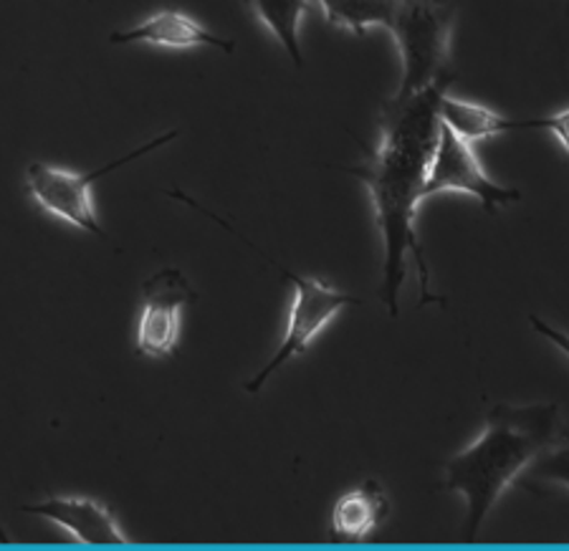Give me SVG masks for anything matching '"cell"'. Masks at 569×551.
<instances>
[{
	"mask_svg": "<svg viewBox=\"0 0 569 551\" xmlns=\"http://www.w3.org/2000/svg\"><path fill=\"white\" fill-rule=\"evenodd\" d=\"M281 271L283 279H289L293 289L287 334H283L277 354L271 357V362L263 364L261 372L256 374L251 382H246V392H256L281 364H287L293 357L307 352V347L325 332L329 321H332L339 311L352 304H360V299L329 287V283L315 279V276H299L287 269Z\"/></svg>",
	"mask_w": 569,
	"mask_h": 551,
	"instance_id": "cell-5",
	"label": "cell"
},
{
	"mask_svg": "<svg viewBox=\"0 0 569 551\" xmlns=\"http://www.w3.org/2000/svg\"><path fill=\"white\" fill-rule=\"evenodd\" d=\"M453 18L456 0H398L388 29L402 63L395 97H410L451 77L448 59H451Z\"/></svg>",
	"mask_w": 569,
	"mask_h": 551,
	"instance_id": "cell-3",
	"label": "cell"
},
{
	"mask_svg": "<svg viewBox=\"0 0 569 551\" xmlns=\"http://www.w3.org/2000/svg\"><path fill=\"white\" fill-rule=\"evenodd\" d=\"M335 29L365 36L375 26L390 29L398 0H315Z\"/></svg>",
	"mask_w": 569,
	"mask_h": 551,
	"instance_id": "cell-13",
	"label": "cell"
},
{
	"mask_svg": "<svg viewBox=\"0 0 569 551\" xmlns=\"http://www.w3.org/2000/svg\"><path fill=\"white\" fill-rule=\"evenodd\" d=\"M567 16H569V6H567Z\"/></svg>",
	"mask_w": 569,
	"mask_h": 551,
	"instance_id": "cell-17",
	"label": "cell"
},
{
	"mask_svg": "<svg viewBox=\"0 0 569 551\" xmlns=\"http://www.w3.org/2000/svg\"><path fill=\"white\" fill-rule=\"evenodd\" d=\"M142 309L134 329L137 354L150 360H164L180 342L182 311L192 301V289L186 273L162 269L142 283Z\"/></svg>",
	"mask_w": 569,
	"mask_h": 551,
	"instance_id": "cell-7",
	"label": "cell"
},
{
	"mask_svg": "<svg viewBox=\"0 0 569 551\" xmlns=\"http://www.w3.org/2000/svg\"><path fill=\"white\" fill-rule=\"evenodd\" d=\"M23 511L57 523L77 544H127L130 541L112 509L87 495H49L41 503L23 507Z\"/></svg>",
	"mask_w": 569,
	"mask_h": 551,
	"instance_id": "cell-8",
	"label": "cell"
},
{
	"mask_svg": "<svg viewBox=\"0 0 569 551\" xmlns=\"http://www.w3.org/2000/svg\"><path fill=\"white\" fill-rule=\"evenodd\" d=\"M440 192H466L479 200L486 213L493 216L501 206L517 203L521 192L517 188H503L483 172L471 142H466L453 130L440 122L438 144L430 160L428 178L423 186V200Z\"/></svg>",
	"mask_w": 569,
	"mask_h": 551,
	"instance_id": "cell-6",
	"label": "cell"
},
{
	"mask_svg": "<svg viewBox=\"0 0 569 551\" xmlns=\"http://www.w3.org/2000/svg\"><path fill=\"white\" fill-rule=\"evenodd\" d=\"M531 130L552 132L557 140L562 142L565 152L569 154V109H567V112H559V114H552V117L531 119Z\"/></svg>",
	"mask_w": 569,
	"mask_h": 551,
	"instance_id": "cell-15",
	"label": "cell"
},
{
	"mask_svg": "<svg viewBox=\"0 0 569 551\" xmlns=\"http://www.w3.org/2000/svg\"><path fill=\"white\" fill-rule=\"evenodd\" d=\"M531 485L537 483H552L569 489V435L562 443L545 450L535 463L527 468Z\"/></svg>",
	"mask_w": 569,
	"mask_h": 551,
	"instance_id": "cell-14",
	"label": "cell"
},
{
	"mask_svg": "<svg viewBox=\"0 0 569 551\" xmlns=\"http://www.w3.org/2000/svg\"><path fill=\"white\" fill-rule=\"evenodd\" d=\"M569 435L557 405H497L483 433L443 463L446 489L463 493V534L473 539L501 493L537 458Z\"/></svg>",
	"mask_w": 569,
	"mask_h": 551,
	"instance_id": "cell-2",
	"label": "cell"
},
{
	"mask_svg": "<svg viewBox=\"0 0 569 551\" xmlns=\"http://www.w3.org/2000/svg\"><path fill=\"white\" fill-rule=\"evenodd\" d=\"M453 77L416 91L410 97H392L380 117V142L365 162L347 172L365 182L370 192L375 226L382 238V281L380 299L390 317H398V297L408 276V263H416L420 279V307L446 304L430 289V271L418 241L416 218L423 203V186L428 178L440 134V99Z\"/></svg>",
	"mask_w": 569,
	"mask_h": 551,
	"instance_id": "cell-1",
	"label": "cell"
},
{
	"mask_svg": "<svg viewBox=\"0 0 569 551\" xmlns=\"http://www.w3.org/2000/svg\"><path fill=\"white\" fill-rule=\"evenodd\" d=\"M109 43L124 46V43H144V46H158V49H172V51H186L198 49V46H210V49L233 53L236 43L220 36L210 33L206 26H200L196 18H190L180 11H158L150 18H144L142 23L132 26V29L114 31L109 36Z\"/></svg>",
	"mask_w": 569,
	"mask_h": 551,
	"instance_id": "cell-9",
	"label": "cell"
},
{
	"mask_svg": "<svg viewBox=\"0 0 569 551\" xmlns=\"http://www.w3.org/2000/svg\"><path fill=\"white\" fill-rule=\"evenodd\" d=\"M438 112H440V122H443L448 130H453L458 137H461V140L471 142V144L489 140V137H499V134L517 132V130H529V119L501 117L481 104L448 97V91L443 94V99H440Z\"/></svg>",
	"mask_w": 569,
	"mask_h": 551,
	"instance_id": "cell-11",
	"label": "cell"
},
{
	"mask_svg": "<svg viewBox=\"0 0 569 551\" xmlns=\"http://www.w3.org/2000/svg\"><path fill=\"white\" fill-rule=\"evenodd\" d=\"M178 134H180L178 130H170L160 137H154L152 142L137 147V150H132L130 154H124V158L109 162L94 172H73L67 168H57V164H49V162H31L23 174L26 188H29V196L36 200V206H39L43 213L59 218L63 223L79 228V231H89L102 238L104 231L102 226H99L91 186L112 170L124 168L127 162H132L137 158H142V154L172 142Z\"/></svg>",
	"mask_w": 569,
	"mask_h": 551,
	"instance_id": "cell-4",
	"label": "cell"
},
{
	"mask_svg": "<svg viewBox=\"0 0 569 551\" xmlns=\"http://www.w3.org/2000/svg\"><path fill=\"white\" fill-rule=\"evenodd\" d=\"M390 503L382 485L367 481L342 493L332 509V534L339 541H362L388 519Z\"/></svg>",
	"mask_w": 569,
	"mask_h": 551,
	"instance_id": "cell-10",
	"label": "cell"
},
{
	"mask_svg": "<svg viewBox=\"0 0 569 551\" xmlns=\"http://www.w3.org/2000/svg\"><path fill=\"white\" fill-rule=\"evenodd\" d=\"M315 0H246L251 13L259 18L261 26L269 31L273 39L281 43V49L289 53L293 67H305V57H301L299 43V29L301 18L309 13Z\"/></svg>",
	"mask_w": 569,
	"mask_h": 551,
	"instance_id": "cell-12",
	"label": "cell"
},
{
	"mask_svg": "<svg viewBox=\"0 0 569 551\" xmlns=\"http://www.w3.org/2000/svg\"><path fill=\"white\" fill-rule=\"evenodd\" d=\"M529 321H531V327H535L537 334L545 337L547 342H552L559 349V352H565L569 357V334L567 332H559V329H555L552 324H547V321H541L535 314L529 317Z\"/></svg>",
	"mask_w": 569,
	"mask_h": 551,
	"instance_id": "cell-16",
	"label": "cell"
}]
</instances>
